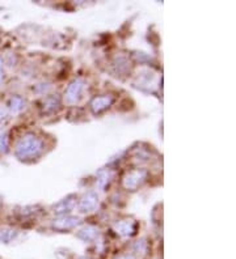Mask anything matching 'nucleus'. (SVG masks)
<instances>
[{
  "instance_id": "6e6552de",
  "label": "nucleus",
  "mask_w": 236,
  "mask_h": 259,
  "mask_svg": "<svg viewBox=\"0 0 236 259\" xmlns=\"http://www.w3.org/2000/svg\"><path fill=\"white\" fill-rule=\"evenodd\" d=\"M98 205V195L95 191L85 192L79 201V211L83 213L92 212Z\"/></svg>"
},
{
  "instance_id": "f257e3e1",
  "label": "nucleus",
  "mask_w": 236,
  "mask_h": 259,
  "mask_svg": "<svg viewBox=\"0 0 236 259\" xmlns=\"http://www.w3.org/2000/svg\"><path fill=\"white\" fill-rule=\"evenodd\" d=\"M43 142L34 134H25L15 146V155L22 161L37 159L42 153Z\"/></svg>"
},
{
  "instance_id": "aec40b11",
  "label": "nucleus",
  "mask_w": 236,
  "mask_h": 259,
  "mask_svg": "<svg viewBox=\"0 0 236 259\" xmlns=\"http://www.w3.org/2000/svg\"><path fill=\"white\" fill-rule=\"evenodd\" d=\"M4 79V70H3V59L0 58V84Z\"/></svg>"
},
{
  "instance_id": "9d476101",
  "label": "nucleus",
  "mask_w": 236,
  "mask_h": 259,
  "mask_svg": "<svg viewBox=\"0 0 236 259\" xmlns=\"http://www.w3.org/2000/svg\"><path fill=\"white\" fill-rule=\"evenodd\" d=\"M60 106V98L58 94H51L43 98L42 104H41V110L42 114H53L59 109Z\"/></svg>"
},
{
  "instance_id": "0eeeda50",
  "label": "nucleus",
  "mask_w": 236,
  "mask_h": 259,
  "mask_svg": "<svg viewBox=\"0 0 236 259\" xmlns=\"http://www.w3.org/2000/svg\"><path fill=\"white\" fill-rule=\"evenodd\" d=\"M76 199L78 198L75 195H68V197H66L62 201H59L57 204L53 205L51 211H53L55 216H66V215L71 212L72 209L75 208Z\"/></svg>"
},
{
  "instance_id": "ddd939ff",
  "label": "nucleus",
  "mask_w": 236,
  "mask_h": 259,
  "mask_svg": "<svg viewBox=\"0 0 236 259\" xmlns=\"http://www.w3.org/2000/svg\"><path fill=\"white\" fill-rule=\"evenodd\" d=\"M113 66L116 67L118 74H126L127 70L130 68V64H129V60H127L126 56H123V55H118L116 56L113 62Z\"/></svg>"
},
{
  "instance_id": "6ab92c4d",
  "label": "nucleus",
  "mask_w": 236,
  "mask_h": 259,
  "mask_svg": "<svg viewBox=\"0 0 236 259\" xmlns=\"http://www.w3.org/2000/svg\"><path fill=\"white\" fill-rule=\"evenodd\" d=\"M114 259H137L133 254H121L117 255Z\"/></svg>"
},
{
  "instance_id": "f03ea898",
  "label": "nucleus",
  "mask_w": 236,
  "mask_h": 259,
  "mask_svg": "<svg viewBox=\"0 0 236 259\" xmlns=\"http://www.w3.org/2000/svg\"><path fill=\"white\" fill-rule=\"evenodd\" d=\"M148 171L146 169H134L127 171L122 178V186L127 191H135L147 181Z\"/></svg>"
},
{
  "instance_id": "423d86ee",
  "label": "nucleus",
  "mask_w": 236,
  "mask_h": 259,
  "mask_svg": "<svg viewBox=\"0 0 236 259\" xmlns=\"http://www.w3.org/2000/svg\"><path fill=\"white\" fill-rule=\"evenodd\" d=\"M114 104V97L110 94H102V96H97L92 98L89 108L92 110V113L95 115L101 114L102 111H105L106 109H109L110 106Z\"/></svg>"
},
{
  "instance_id": "a211bd4d",
  "label": "nucleus",
  "mask_w": 236,
  "mask_h": 259,
  "mask_svg": "<svg viewBox=\"0 0 236 259\" xmlns=\"http://www.w3.org/2000/svg\"><path fill=\"white\" fill-rule=\"evenodd\" d=\"M134 56L137 58V60L139 62H144V60H150V56H148L146 53H135Z\"/></svg>"
},
{
  "instance_id": "20e7f679",
  "label": "nucleus",
  "mask_w": 236,
  "mask_h": 259,
  "mask_svg": "<svg viewBox=\"0 0 236 259\" xmlns=\"http://www.w3.org/2000/svg\"><path fill=\"white\" fill-rule=\"evenodd\" d=\"M113 229L121 237H131V236H134L137 233L138 224L133 219H123V220L114 222Z\"/></svg>"
},
{
  "instance_id": "f3484780",
  "label": "nucleus",
  "mask_w": 236,
  "mask_h": 259,
  "mask_svg": "<svg viewBox=\"0 0 236 259\" xmlns=\"http://www.w3.org/2000/svg\"><path fill=\"white\" fill-rule=\"evenodd\" d=\"M8 115H9L8 109H5V108H1V106H0V126L3 125V123L8 119Z\"/></svg>"
},
{
  "instance_id": "7ed1b4c3",
  "label": "nucleus",
  "mask_w": 236,
  "mask_h": 259,
  "mask_svg": "<svg viewBox=\"0 0 236 259\" xmlns=\"http://www.w3.org/2000/svg\"><path fill=\"white\" fill-rule=\"evenodd\" d=\"M85 88V81L81 77L72 80L71 83L68 84V87L64 91V101L68 105H75L81 100L83 96V91Z\"/></svg>"
},
{
  "instance_id": "f8f14e48",
  "label": "nucleus",
  "mask_w": 236,
  "mask_h": 259,
  "mask_svg": "<svg viewBox=\"0 0 236 259\" xmlns=\"http://www.w3.org/2000/svg\"><path fill=\"white\" fill-rule=\"evenodd\" d=\"M25 108V100L21 96H12L8 101V111L12 114L21 113Z\"/></svg>"
},
{
  "instance_id": "39448f33",
  "label": "nucleus",
  "mask_w": 236,
  "mask_h": 259,
  "mask_svg": "<svg viewBox=\"0 0 236 259\" xmlns=\"http://www.w3.org/2000/svg\"><path fill=\"white\" fill-rule=\"evenodd\" d=\"M79 222H80V220L76 216H70V215L58 216L51 222V228L57 232H67V230L74 229L76 225H79Z\"/></svg>"
},
{
  "instance_id": "9b49d317",
  "label": "nucleus",
  "mask_w": 236,
  "mask_h": 259,
  "mask_svg": "<svg viewBox=\"0 0 236 259\" xmlns=\"http://www.w3.org/2000/svg\"><path fill=\"white\" fill-rule=\"evenodd\" d=\"M112 178H113V171L110 170V169H106V167L100 169L96 174V186L98 188L104 190L110 184Z\"/></svg>"
},
{
  "instance_id": "4468645a",
  "label": "nucleus",
  "mask_w": 236,
  "mask_h": 259,
  "mask_svg": "<svg viewBox=\"0 0 236 259\" xmlns=\"http://www.w3.org/2000/svg\"><path fill=\"white\" fill-rule=\"evenodd\" d=\"M19 236V232L13 228H4L0 230V242L1 243H9L12 242L13 240Z\"/></svg>"
},
{
  "instance_id": "4be33fe9",
  "label": "nucleus",
  "mask_w": 236,
  "mask_h": 259,
  "mask_svg": "<svg viewBox=\"0 0 236 259\" xmlns=\"http://www.w3.org/2000/svg\"><path fill=\"white\" fill-rule=\"evenodd\" d=\"M80 259H89V258H80Z\"/></svg>"
},
{
  "instance_id": "412c9836",
  "label": "nucleus",
  "mask_w": 236,
  "mask_h": 259,
  "mask_svg": "<svg viewBox=\"0 0 236 259\" xmlns=\"http://www.w3.org/2000/svg\"><path fill=\"white\" fill-rule=\"evenodd\" d=\"M3 131H4V130L1 129V127H0V134H1V132H3Z\"/></svg>"
},
{
  "instance_id": "dca6fc26",
  "label": "nucleus",
  "mask_w": 236,
  "mask_h": 259,
  "mask_svg": "<svg viewBox=\"0 0 236 259\" xmlns=\"http://www.w3.org/2000/svg\"><path fill=\"white\" fill-rule=\"evenodd\" d=\"M134 249L137 250V253H140V254H144L146 250H147V242L146 240H140V241H137L134 243Z\"/></svg>"
},
{
  "instance_id": "2eb2a0df",
  "label": "nucleus",
  "mask_w": 236,
  "mask_h": 259,
  "mask_svg": "<svg viewBox=\"0 0 236 259\" xmlns=\"http://www.w3.org/2000/svg\"><path fill=\"white\" fill-rule=\"evenodd\" d=\"M9 150V139H8V134L3 131L0 134V153L5 155L7 152Z\"/></svg>"
},
{
  "instance_id": "1a4fd4ad",
  "label": "nucleus",
  "mask_w": 236,
  "mask_h": 259,
  "mask_svg": "<svg viewBox=\"0 0 236 259\" xmlns=\"http://www.w3.org/2000/svg\"><path fill=\"white\" fill-rule=\"evenodd\" d=\"M98 228L95 225H84L76 233V237L81 240L83 242H93L98 239Z\"/></svg>"
}]
</instances>
